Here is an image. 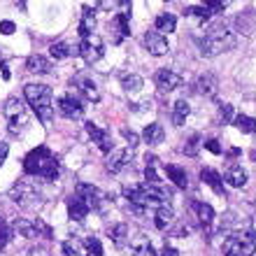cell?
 I'll list each match as a JSON object with an SVG mask.
<instances>
[{"mask_svg":"<svg viewBox=\"0 0 256 256\" xmlns=\"http://www.w3.org/2000/svg\"><path fill=\"white\" fill-rule=\"evenodd\" d=\"M124 196L128 198L130 208H133L135 214H144L149 208H161V205H168V200L172 198L168 189L163 186H154V184H133V186H126Z\"/></svg>","mask_w":256,"mask_h":256,"instance_id":"1","label":"cell"},{"mask_svg":"<svg viewBox=\"0 0 256 256\" xmlns=\"http://www.w3.org/2000/svg\"><path fill=\"white\" fill-rule=\"evenodd\" d=\"M24 172L54 182V180H58V158L52 154L49 147H38L33 152H28L24 158Z\"/></svg>","mask_w":256,"mask_h":256,"instance_id":"2","label":"cell"},{"mask_svg":"<svg viewBox=\"0 0 256 256\" xmlns=\"http://www.w3.org/2000/svg\"><path fill=\"white\" fill-rule=\"evenodd\" d=\"M236 33L233 30H228V28L224 26V24H216V26H212L205 33V38H200L198 40V47H200V56H216L222 54V52H228V49L236 47Z\"/></svg>","mask_w":256,"mask_h":256,"instance_id":"3","label":"cell"},{"mask_svg":"<svg viewBox=\"0 0 256 256\" xmlns=\"http://www.w3.org/2000/svg\"><path fill=\"white\" fill-rule=\"evenodd\" d=\"M24 96H26L28 105L33 108L40 122H52L54 119V94L47 84H26L24 86Z\"/></svg>","mask_w":256,"mask_h":256,"instance_id":"4","label":"cell"},{"mask_svg":"<svg viewBox=\"0 0 256 256\" xmlns=\"http://www.w3.org/2000/svg\"><path fill=\"white\" fill-rule=\"evenodd\" d=\"M224 256H254L256 236L254 233H230L222 244Z\"/></svg>","mask_w":256,"mask_h":256,"instance_id":"5","label":"cell"},{"mask_svg":"<svg viewBox=\"0 0 256 256\" xmlns=\"http://www.w3.org/2000/svg\"><path fill=\"white\" fill-rule=\"evenodd\" d=\"M2 114L7 119V128L12 135L24 133V128L28 126V114H26V105L19 98H7L2 105Z\"/></svg>","mask_w":256,"mask_h":256,"instance_id":"6","label":"cell"},{"mask_svg":"<svg viewBox=\"0 0 256 256\" xmlns=\"http://www.w3.org/2000/svg\"><path fill=\"white\" fill-rule=\"evenodd\" d=\"M10 198H12L16 205L21 208H35V205H40V194L35 189L30 182H16L10 191Z\"/></svg>","mask_w":256,"mask_h":256,"instance_id":"7","label":"cell"},{"mask_svg":"<svg viewBox=\"0 0 256 256\" xmlns=\"http://www.w3.org/2000/svg\"><path fill=\"white\" fill-rule=\"evenodd\" d=\"M77 54L84 58L86 63H96L100 61L102 54H105V44H102L100 35H88V38H82L80 47H77Z\"/></svg>","mask_w":256,"mask_h":256,"instance_id":"8","label":"cell"},{"mask_svg":"<svg viewBox=\"0 0 256 256\" xmlns=\"http://www.w3.org/2000/svg\"><path fill=\"white\" fill-rule=\"evenodd\" d=\"M56 108L68 119H82V114H84V102H82L80 96H74V94H63L56 100Z\"/></svg>","mask_w":256,"mask_h":256,"instance_id":"9","label":"cell"},{"mask_svg":"<svg viewBox=\"0 0 256 256\" xmlns=\"http://www.w3.org/2000/svg\"><path fill=\"white\" fill-rule=\"evenodd\" d=\"M72 86H77V91L84 96V100H88V102L100 100V88H98V84H96L91 77H86V74H77L72 80Z\"/></svg>","mask_w":256,"mask_h":256,"instance_id":"10","label":"cell"},{"mask_svg":"<svg viewBox=\"0 0 256 256\" xmlns=\"http://www.w3.org/2000/svg\"><path fill=\"white\" fill-rule=\"evenodd\" d=\"M74 196L86 202L88 210H96L102 200V191L98 189V186H94V184H86V182H80L74 186Z\"/></svg>","mask_w":256,"mask_h":256,"instance_id":"11","label":"cell"},{"mask_svg":"<svg viewBox=\"0 0 256 256\" xmlns=\"http://www.w3.org/2000/svg\"><path fill=\"white\" fill-rule=\"evenodd\" d=\"M154 82H156V86H158V91H175L177 86H182V74L170 70V68H161L154 74Z\"/></svg>","mask_w":256,"mask_h":256,"instance_id":"12","label":"cell"},{"mask_svg":"<svg viewBox=\"0 0 256 256\" xmlns=\"http://www.w3.org/2000/svg\"><path fill=\"white\" fill-rule=\"evenodd\" d=\"M142 42H144V47H147V52L152 56H166L170 52L168 40H166L161 33H156V30H147L144 38H142Z\"/></svg>","mask_w":256,"mask_h":256,"instance_id":"13","label":"cell"},{"mask_svg":"<svg viewBox=\"0 0 256 256\" xmlns=\"http://www.w3.org/2000/svg\"><path fill=\"white\" fill-rule=\"evenodd\" d=\"M130 158H133L130 149H112V152L108 154L105 168H108L110 172H122L128 163H130Z\"/></svg>","mask_w":256,"mask_h":256,"instance_id":"14","label":"cell"},{"mask_svg":"<svg viewBox=\"0 0 256 256\" xmlns=\"http://www.w3.org/2000/svg\"><path fill=\"white\" fill-rule=\"evenodd\" d=\"M86 133L91 135V140L96 142V147L100 149L102 154H110L112 152V138H110L108 130H102V128H98L94 122H86Z\"/></svg>","mask_w":256,"mask_h":256,"instance_id":"15","label":"cell"},{"mask_svg":"<svg viewBox=\"0 0 256 256\" xmlns=\"http://www.w3.org/2000/svg\"><path fill=\"white\" fill-rule=\"evenodd\" d=\"M194 86H196V94L212 98V96L216 94V86H219V82H216V77H214L212 72H205V74H200V77L196 80Z\"/></svg>","mask_w":256,"mask_h":256,"instance_id":"16","label":"cell"},{"mask_svg":"<svg viewBox=\"0 0 256 256\" xmlns=\"http://www.w3.org/2000/svg\"><path fill=\"white\" fill-rule=\"evenodd\" d=\"M112 26L116 28L114 44H119L124 38H128V35H130V12H119L114 19H112Z\"/></svg>","mask_w":256,"mask_h":256,"instance_id":"17","label":"cell"},{"mask_svg":"<svg viewBox=\"0 0 256 256\" xmlns=\"http://www.w3.org/2000/svg\"><path fill=\"white\" fill-rule=\"evenodd\" d=\"M130 250H133L135 256H156V250L152 240H149L144 233H138V236L130 240Z\"/></svg>","mask_w":256,"mask_h":256,"instance_id":"18","label":"cell"},{"mask_svg":"<svg viewBox=\"0 0 256 256\" xmlns=\"http://www.w3.org/2000/svg\"><path fill=\"white\" fill-rule=\"evenodd\" d=\"M88 212H91V210L86 208V202L82 200V198H77L74 194L68 198V214H70L72 222H84V216H86Z\"/></svg>","mask_w":256,"mask_h":256,"instance_id":"19","label":"cell"},{"mask_svg":"<svg viewBox=\"0 0 256 256\" xmlns=\"http://www.w3.org/2000/svg\"><path fill=\"white\" fill-rule=\"evenodd\" d=\"M26 70L28 72H35V74H49L52 72V61L44 58L42 54H33V56H28Z\"/></svg>","mask_w":256,"mask_h":256,"instance_id":"20","label":"cell"},{"mask_svg":"<svg viewBox=\"0 0 256 256\" xmlns=\"http://www.w3.org/2000/svg\"><path fill=\"white\" fill-rule=\"evenodd\" d=\"M224 182L228 186H233V189H242L247 184V172L242 170V166H230L226 170V175H224Z\"/></svg>","mask_w":256,"mask_h":256,"instance_id":"21","label":"cell"},{"mask_svg":"<svg viewBox=\"0 0 256 256\" xmlns=\"http://www.w3.org/2000/svg\"><path fill=\"white\" fill-rule=\"evenodd\" d=\"M191 208H194L196 216H198V222H200V226H212V222H214V210H212V205H208V202H200V200H194L191 202Z\"/></svg>","mask_w":256,"mask_h":256,"instance_id":"22","label":"cell"},{"mask_svg":"<svg viewBox=\"0 0 256 256\" xmlns=\"http://www.w3.org/2000/svg\"><path fill=\"white\" fill-rule=\"evenodd\" d=\"M172 219H175V212H172V208L170 205H161V208H156L154 212V226L158 230H166L172 224Z\"/></svg>","mask_w":256,"mask_h":256,"instance_id":"23","label":"cell"},{"mask_svg":"<svg viewBox=\"0 0 256 256\" xmlns=\"http://www.w3.org/2000/svg\"><path fill=\"white\" fill-rule=\"evenodd\" d=\"M96 30V14L91 12V7L84 5V12H82V21H80V30L77 33L82 38H88V35H94Z\"/></svg>","mask_w":256,"mask_h":256,"instance_id":"24","label":"cell"},{"mask_svg":"<svg viewBox=\"0 0 256 256\" xmlns=\"http://www.w3.org/2000/svg\"><path fill=\"white\" fill-rule=\"evenodd\" d=\"M142 140L147 144H161L166 140V130H163L161 124H149L144 130H142Z\"/></svg>","mask_w":256,"mask_h":256,"instance_id":"25","label":"cell"},{"mask_svg":"<svg viewBox=\"0 0 256 256\" xmlns=\"http://www.w3.org/2000/svg\"><path fill=\"white\" fill-rule=\"evenodd\" d=\"M166 175H168V180H172V184L180 186V189H186V186H189V175H186V170L180 168V166H166Z\"/></svg>","mask_w":256,"mask_h":256,"instance_id":"26","label":"cell"},{"mask_svg":"<svg viewBox=\"0 0 256 256\" xmlns=\"http://www.w3.org/2000/svg\"><path fill=\"white\" fill-rule=\"evenodd\" d=\"M200 180L208 184V186H212V191H214V194L224 196V180H222V175H219V172L205 168V170H200Z\"/></svg>","mask_w":256,"mask_h":256,"instance_id":"27","label":"cell"},{"mask_svg":"<svg viewBox=\"0 0 256 256\" xmlns=\"http://www.w3.org/2000/svg\"><path fill=\"white\" fill-rule=\"evenodd\" d=\"M175 28H177V19L172 16V14H158V16H156V21H154L156 33L166 35V33H172Z\"/></svg>","mask_w":256,"mask_h":256,"instance_id":"28","label":"cell"},{"mask_svg":"<svg viewBox=\"0 0 256 256\" xmlns=\"http://www.w3.org/2000/svg\"><path fill=\"white\" fill-rule=\"evenodd\" d=\"M122 86H124L126 94H140L142 86H144V80H142L140 74H135V72L122 74Z\"/></svg>","mask_w":256,"mask_h":256,"instance_id":"29","label":"cell"},{"mask_svg":"<svg viewBox=\"0 0 256 256\" xmlns=\"http://www.w3.org/2000/svg\"><path fill=\"white\" fill-rule=\"evenodd\" d=\"M191 108L186 100H177L175 105H172V112H170V116H172V124L175 126H184L186 124V116H189Z\"/></svg>","mask_w":256,"mask_h":256,"instance_id":"30","label":"cell"},{"mask_svg":"<svg viewBox=\"0 0 256 256\" xmlns=\"http://www.w3.org/2000/svg\"><path fill=\"white\" fill-rule=\"evenodd\" d=\"M110 240L116 244V247H126L130 242V236H128V226L126 224H116L114 228L110 230Z\"/></svg>","mask_w":256,"mask_h":256,"instance_id":"31","label":"cell"},{"mask_svg":"<svg viewBox=\"0 0 256 256\" xmlns=\"http://www.w3.org/2000/svg\"><path fill=\"white\" fill-rule=\"evenodd\" d=\"M49 54L54 56L56 61H61V58H68V56L77 54V47L68 44V42H54V44L49 47Z\"/></svg>","mask_w":256,"mask_h":256,"instance_id":"32","label":"cell"},{"mask_svg":"<svg viewBox=\"0 0 256 256\" xmlns=\"http://www.w3.org/2000/svg\"><path fill=\"white\" fill-rule=\"evenodd\" d=\"M233 126L242 133H256V119L254 116H247V114H238L233 116Z\"/></svg>","mask_w":256,"mask_h":256,"instance_id":"33","label":"cell"},{"mask_svg":"<svg viewBox=\"0 0 256 256\" xmlns=\"http://www.w3.org/2000/svg\"><path fill=\"white\" fill-rule=\"evenodd\" d=\"M14 230L24 238H38L35 222H30V219H16V222H14Z\"/></svg>","mask_w":256,"mask_h":256,"instance_id":"34","label":"cell"},{"mask_svg":"<svg viewBox=\"0 0 256 256\" xmlns=\"http://www.w3.org/2000/svg\"><path fill=\"white\" fill-rule=\"evenodd\" d=\"M61 250L66 256H82V254H86L84 252V242L82 240H77V238H70V240H66V242L61 244Z\"/></svg>","mask_w":256,"mask_h":256,"instance_id":"35","label":"cell"},{"mask_svg":"<svg viewBox=\"0 0 256 256\" xmlns=\"http://www.w3.org/2000/svg\"><path fill=\"white\" fill-rule=\"evenodd\" d=\"M200 144H202V138L198 133H194L189 140L184 142V154H186V156H196V154H198V149H200Z\"/></svg>","mask_w":256,"mask_h":256,"instance_id":"36","label":"cell"},{"mask_svg":"<svg viewBox=\"0 0 256 256\" xmlns=\"http://www.w3.org/2000/svg\"><path fill=\"white\" fill-rule=\"evenodd\" d=\"M84 252L86 256H102V244L98 238H86L84 240Z\"/></svg>","mask_w":256,"mask_h":256,"instance_id":"37","label":"cell"},{"mask_svg":"<svg viewBox=\"0 0 256 256\" xmlns=\"http://www.w3.org/2000/svg\"><path fill=\"white\" fill-rule=\"evenodd\" d=\"M184 16H198V19H210V16H212V10H210L208 5L186 7V10H184Z\"/></svg>","mask_w":256,"mask_h":256,"instance_id":"38","label":"cell"},{"mask_svg":"<svg viewBox=\"0 0 256 256\" xmlns=\"http://www.w3.org/2000/svg\"><path fill=\"white\" fill-rule=\"evenodd\" d=\"M10 238H12V228H10V224L0 216V250H5V244L10 242Z\"/></svg>","mask_w":256,"mask_h":256,"instance_id":"39","label":"cell"},{"mask_svg":"<svg viewBox=\"0 0 256 256\" xmlns=\"http://www.w3.org/2000/svg\"><path fill=\"white\" fill-rule=\"evenodd\" d=\"M219 122L233 124V105H228V102H222V105H219Z\"/></svg>","mask_w":256,"mask_h":256,"instance_id":"40","label":"cell"},{"mask_svg":"<svg viewBox=\"0 0 256 256\" xmlns=\"http://www.w3.org/2000/svg\"><path fill=\"white\" fill-rule=\"evenodd\" d=\"M144 180H147V184L161 186V177L156 175V166H147V168H144Z\"/></svg>","mask_w":256,"mask_h":256,"instance_id":"41","label":"cell"},{"mask_svg":"<svg viewBox=\"0 0 256 256\" xmlns=\"http://www.w3.org/2000/svg\"><path fill=\"white\" fill-rule=\"evenodd\" d=\"M122 133H124V138H126V142H128V147H130V149H135L138 144H140V138H138V133L128 130V128H124Z\"/></svg>","mask_w":256,"mask_h":256,"instance_id":"42","label":"cell"},{"mask_svg":"<svg viewBox=\"0 0 256 256\" xmlns=\"http://www.w3.org/2000/svg\"><path fill=\"white\" fill-rule=\"evenodd\" d=\"M202 144H205V149L212 152V154H222V144H219V140H214V138H212V140H205Z\"/></svg>","mask_w":256,"mask_h":256,"instance_id":"43","label":"cell"},{"mask_svg":"<svg viewBox=\"0 0 256 256\" xmlns=\"http://www.w3.org/2000/svg\"><path fill=\"white\" fill-rule=\"evenodd\" d=\"M205 5L212 10V14H219V12H224V10H226V2H219V0H208Z\"/></svg>","mask_w":256,"mask_h":256,"instance_id":"44","label":"cell"},{"mask_svg":"<svg viewBox=\"0 0 256 256\" xmlns=\"http://www.w3.org/2000/svg\"><path fill=\"white\" fill-rule=\"evenodd\" d=\"M14 30H16V26H14L12 21H0V33L2 35H12Z\"/></svg>","mask_w":256,"mask_h":256,"instance_id":"45","label":"cell"},{"mask_svg":"<svg viewBox=\"0 0 256 256\" xmlns=\"http://www.w3.org/2000/svg\"><path fill=\"white\" fill-rule=\"evenodd\" d=\"M156 256H177V250L175 247H170V244H166L161 252H156Z\"/></svg>","mask_w":256,"mask_h":256,"instance_id":"46","label":"cell"},{"mask_svg":"<svg viewBox=\"0 0 256 256\" xmlns=\"http://www.w3.org/2000/svg\"><path fill=\"white\" fill-rule=\"evenodd\" d=\"M7 152H10V147H7V142H0V166L5 163V158H7Z\"/></svg>","mask_w":256,"mask_h":256,"instance_id":"47","label":"cell"},{"mask_svg":"<svg viewBox=\"0 0 256 256\" xmlns=\"http://www.w3.org/2000/svg\"><path fill=\"white\" fill-rule=\"evenodd\" d=\"M28 256H49V254H47V250H30Z\"/></svg>","mask_w":256,"mask_h":256,"instance_id":"48","label":"cell"},{"mask_svg":"<svg viewBox=\"0 0 256 256\" xmlns=\"http://www.w3.org/2000/svg\"><path fill=\"white\" fill-rule=\"evenodd\" d=\"M144 161H147V166H156V161H158V158H156L154 154H147V158H144Z\"/></svg>","mask_w":256,"mask_h":256,"instance_id":"49","label":"cell"},{"mask_svg":"<svg viewBox=\"0 0 256 256\" xmlns=\"http://www.w3.org/2000/svg\"><path fill=\"white\" fill-rule=\"evenodd\" d=\"M2 68V77H5V80H10V70H7V66H0Z\"/></svg>","mask_w":256,"mask_h":256,"instance_id":"50","label":"cell"},{"mask_svg":"<svg viewBox=\"0 0 256 256\" xmlns=\"http://www.w3.org/2000/svg\"><path fill=\"white\" fill-rule=\"evenodd\" d=\"M0 61H2V54H0Z\"/></svg>","mask_w":256,"mask_h":256,"instance_id":"51","label":"cell"}]
</instances>
